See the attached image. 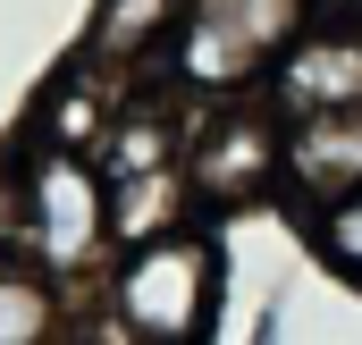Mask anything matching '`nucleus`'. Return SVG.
<instances>
[{
    "label": "nucleus",
    "mask_w": 362,
    "mask_h": 345,
    "mask_svg": "<svg viewBox=\"0 0 362 345\" xmlns=\"http://www.w3.org/2000/svg\"><path fill=\"white\" fill-rule=\"evenodd\" d=\"M110 312H118L127 337H152V345L211 337L219 253H211L194 228H160V236H144V245H118V261H110Z\"/></svg>",
    "instance_id": "nucleus-1"
},
{
    "label": "nucleus",
    "mask_w": 362,
    "mask_h": 345,
    "mask_svg": "<svg viewBox=\"0 0 362 345\" xmlns=\"http://www.w3.org/2000/svg\"><path fill=\"white\" fill-rule=\"evenodd\" d=\"M320 0H185L169 25V76L185 93H245L270 76Z\"/></svg>",
    "instance_id": "nucleus-2"
},
{
    "label": "nucleus",
    "mask_w": 362,
    "mask_h": 345,
    "mask_svg": "<svg viewBox=\"0 0 362 345\" xmlns=\"http://www.w3.org/2000/svg\"><path fill=\"white\" fill-rule=\"evenodd\" d=\"M17 245L42 261L51 278L93 269L110 253V202H101V169L85 152L51 144V152L25 160V177H17Z\"/></svg>",
    "instance_id": "nucleus-3"
},
{
    "label": "nucleus",
    "mask_w": 362,
    "mask_h": 345,
    "mask_svg": "<svg viewBox=\"0 0 362 345\" xmlns=\"http://www.w3.org/2000/svg\"><path fill=\"white\" fill-rule=\"evenodd\" d=\"M362 101V17H303L295 42L270 59V110L278 118H320Z\"/></svg>",
    "instance_id": "nucleus-4"
},
{
    "label": "nucleus",
    "mask_w": 362,
    "mask_h": 345,
    "mask_svg": "<svg viewBox=\"0 0 362 345\" xmlns=\"http://www.w3.org/2000/svg\"><path fill=\"white\" fill-rule=\"evenodd\" d=\"M278 144H286L278 110H211L185 144L194 202H245V194L278 185Z\"/></svg>",
    "instance_id": "nucleus-5"
},
{
    "label": "nucleus",
    "mask_w": 362,
    "mask_h": 345,
    "mask_svg": "<svg viewBox=\"0 0 362 345\" xmlns=\"http://www.w3.org/2000/svg\"><path fill=\"white\" fill-rule=\"evenodd\" d=\"M278 185L303 194L312 211L362 185V101L354 110H320V118H286L278 144Z\"/></svg>",
    "instance_id": "nucleus-6"
},
{
    "label": "nucleus",
    "mask_w": 362,
    "mask_h": 345,
    "mask_svg": "<svg viewBox=\"0 0 362 345\" xmlns=\"http://www.w3.org/2000/svg\"><path fill=\"white\" fill-rule=\"evenodd\" d=\"M101 202H110V253L118 245H144L160 228H185L194 211V177L177 160H135V169H101Z\"/></svg>",
    "instance_id": "nucleus-7"
},
{
    "label": "nucleus",
    "mask_w": 362,
    "mask_h": 345,
    "mask_svg": "<svg viewBox=\"0 0 362 345\" xmlns=\"http://www.w3.org/2000/svg\"><path fill=\"white\" fill-rule=\"evenodd\" d=\"M110 118H118V93H101V85H93V68H76L68 85L51 93L42 135H51V144H68V152H93V144L110 135Z\"/></svg>",
    "instance_id": "nucleus-8"
},
{
    "label": "nucleus",
    "mask_w": 362,
    "mask_h": 345,
    "mask_svg": "<svg viewBox=\"0 0 362 345\" xmlns=\"http://www.w3.org/2000/svg\"><path fill=\"white\" fill-rule=\"evenodd\" d=\"M59 337V286L42 269H0V345Z\"/></svg>",
    "instance_id": "nucleus-9"
},
{
    "label": "nucleus",
    "mask_w": 362,
    "mask_h": 345,
    "mask_svg": "<svg viewBox=\"0 0 362 345\" xmlns=\"http://www.w3.org/2000/svg\"><path fill=\"white\" fill-rule=\"evenodd\" d=\"M185 0H110L101 8V59H144L152 42H169Z\"/></svg>",
    "instance_id": "nucleus-10"
},
{
    "label": "nucleus",
    "mask_w": 362,
    "mask_h": 345,
    "mask_svg": "<svg viewBox=\"0 0 362 345\" xmlns=\"http://www.w3.org/2000/svg\"><path fill=\"white\" fill-rule=\"evenodd\" d=\"M320 253L362 278V185H354V194H337V202H320Z\"/></svg>",
    "instance_id": "nucleus-11"
},
{
    "label": "nucleus",
    "mask_w": 362,
    "mask_h": 345,
    "mask_svg": "<svg viewBox=\"0 0 362 345\" xmlns=\"http://www.w3.org/2000/svg\"><path fill=\"white\" fill-rule=\"evenodd\" d=\"M346 8H354V17H362V0H346Z\"/></svg>",
    "instance_id": "nucleus-12"
}]
</instances>
